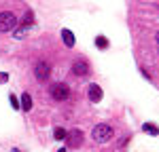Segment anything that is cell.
Returning a JSON list of instances; mask_svg holds the SVG:
<instances>
[{
  "mask_svg": "<svg viewBox=\"0 0 159 152\" xmlns=\"http://www.w3.org/2000/svg\"><path fill=\"white\" fill-rule=\"evenodd\" d=\"M49 93H51V97H53V99L64 101V99H68V97H70V87H68L66 82H55V85H51Z\"/></svg>",
  "mask_w": 159,
  "mask_h": 152,
  "instance_id": "6da1fadb",
  "label": "cell"
},
{
  "mask_svg": "<svg viewBox=\"0 0 159 152\" xmlns=\"http://www.w3.org/2000/svg\"><path fill=\"white\" fill-rule=\"evenodd\" d=\"M17 25V17L11 11H2L0 13V32H13Z\"/></svg>",
  "mask_w": 159,
  "mask_h": 152,
  "instance_id": "7a4b0ae2",
  "label": "cell"
},
{
  "mask_svg": "<svg viewBox=\"0 0 159 152\" xmlns=\"http://www.w3.org/2000/svg\"><path fill=\"white\" fill-rule=\"evenodd\" d=\"M91 137H93V141H98V144L108 141V139L112 137V127H108V125H98L93 131H91Z\"/></svg>",
  "mask_w": 159,
  "mask_h": 152,
  "instance_id": "3957f363",
  "label": "cell"
},
{
  "mask_svg": "<svg viewBox=\"0 0 159 152\" xmlns=\"http://www.w3.org/2000/svg\"><path fill=\"white\" fill-rule=\"evenodd\" d=\"M34 76H36L38 80H47V78L51 76V65H49V61L40 59V61L34 65Z\"/></svg>",
  "mask_w": 159,
  "mask_h": 152,
  "instance_id": "277c9868",
  "label": "cell"
},
{
  "mask_svg": "<svg viewBox=\"0 0 159 152\" xmlns=\"http://www.w3.org/2000/svg\"><path fill=\"white\" fill-rule=\"evenodd\" d=\"M83 144V133L79 131V129H74V131H70L68 135H66V146L68 148H79Z\"/></svg>",
  "mask_w": 159,
  "mask_h": 152,
  "instance_id": "5b68a950",
  "label": "cell"
},
{
  "mask_svg": "<svg viewBox=\"0 0 159 152\" xmlns=\"http://www.w3.org/2000/svg\"><path fill=\"white\" fill-rule=\"evenodd\" d=\"M72 72H74V76H79V78H83V76H89V63H87L85 59H79V61H74Z\"/></svg>",
  "mask_w": 159,
  "mask_h": 152,
  "instance_id": "8992f818",
  "label": "cell"
},
{
  "mask_svg": "<svg viewBox=\"0 0 159 152\" xmlns=\"http://www.w3.org/2000/svg\"><path fill=\"white\" fill-rule=\"evenodd\" d=\"M87 95H89V99L93 101V103H98V101L102 99V89H100L98 85H89V89H87Z\"/></svg>",
  "mask_w": 159,
  "mask_h": 152,
  "instance_id": "52a82bcc",
  "label": "cell"
},
{
  "mask_svg": "<svg viewBox=\"0 0 159 152\" xmlns=\"http://www.w3.org/2000/svg\"><path fill=\"white\" fill-rule=\"evenodd\" d=\"M61 40H64V44L66 47H74V42H76V38L70 30H61Z\"/></svg>",
  "mask_w": 159,
  "mask_h": 152,
  "instance_id": "ba28073f",
  "label": "cell"
},
{
  "mask_svg": "<svg viewBox=\"0 0 159 152\" xmlns=\"http://www.w3.org/2000/svg\"><path fill=\"white\" fill-rule=\"evenodd\" d=\"M21 25H24V30H25V27H32V25H34V13H32V11H25L24 19H21Z\"/></svg>",
  "mask_w": 159,
  "mask_h": 152,
  "instance_id": "9c48e42d",
  "label": "cell"
},
{
  "mask_svg": "<svg viewBox=\"0 0 159 152\" xmlns=\"http://www.w3.org/2000/svg\"><path fill=\"white\" fill-rule=\"evenodd\" d=\"M21 110H24V112H30V110H32V97H30L28 93L21 95Z\"/></svg>",
  "mask_w": 159,
  "mask_h": 152,
  "instance_id": "30bf717a",
  "label": "cell"
},
{
  "mask_svg": "<svg viewBox=\"0 0 159 152\" xmlns=\"http://www.w3.org/2000/svg\"><path fill=\"white\" fill-rule=\"evenodd\" d=\"M142 129L147 131L148 135H159V129L153 125V123H144V125H142Z\"/></svg>",
  "mask_w": 159,
  "mask_h": 152,
  "instance_id": "8fae6325",
  "label": "cell"
},
{
  "mask_svg": "<svg viewBox=\"0 0 159 152\" xmlns=\"http://www.w3.org/2000/svg\"><path fill=\"white\" fill-rule=\"evenodd\" d=\"M96 47H98V49H106V47H108L106 36H98V38H96Z\"/></svg>",
  "mask_w": 159,
  "mask_h": 152,
  "instance_id": "7c38bea8",
  "label": "cell"
},
{
  "mask_svg": "<svg viewBox=\"0 0 159 152\" xmlns=\"http://www.w3.org/2000/svg\"><path fill=\"white\" fill-rule=\"evenodd\" d=\"M66 135H68V133H66L61 127H57V129L53 131V137H55V139H66Z\"/></svg>",
  "mask_w": 159,
  "mask_h": 152,
  "instance_id": "4fadbf2b",
  "label": "cell"
},
{
  "mask_svg": "<svg viewBox=\"0 0 159 152\" xmlns=\"http://www.w3.org/2000/svg\"><path fill=\"white\" fill-rule=\"evenodd\" d=\"M9 99H11V106H13V108H15V110H19V108H21V106H19V101H17V97H15V95H11Z\"/></svg>",
  "mask_w": 159,
  "mask_h": 152,
  "instance_id": "5bb4252c",
  "label": "cell"
},
{
  "mask_svg": "<svg viewBox=\"0 0 159 152\" xmlns=\"http://www.w3.org/2000/svg\"><path fill=\"white\" fill-rule=\"evenodd\" d=\"M9 80V74L7 72H0V82H7Z\"/></svg>",
  "mask_w": 159,
  "mask_h": 152,
  "instance_id": "9a60e30c",
  "label": "cell"
},
{
  "mask_svg": "<svg viewBox=\"0 0 159 152\" xmlns=\"http://www.w3.org/2000/svg\"><path fill=\"white\" fill-rule=\"evenodd\" d=\"M25 30H15V38H24Z\"/></svg>",
  "mask_w": 159,
  "mask_h": 152,
  "instance_id": "2e32d148",
  "label": "cell"
},
{
  "mask_svg": "<svg viewBox=\"0 0 159 152\" xmlns=\"http://www.w3.org/2000/svg\"><path fill=\"white\" fill-rule=\"evenodd\" d=\"M155 40H157V42H159V32H157V34H155Z\"/></svg>",
  "mask_w": 159,
  "mask_h": 152,
  "instance_id": "e0dca14e",
  "label": "cell"
},
{
  "mask_svg": "<svg viewBox=\"0 0 159 152\" xmlns=\"http://www.w3.org/2000/svg\"><path fill=\"white\" fill-rule=\"evenodd\" d=\"M57 152H66V150H64V148H60V150H57Z\"/></svg>",
  "mask_w": 159,
  "mask_h": 152,
  "instance_id": "ac0fdd59",
  "label": "cell"
}]
</instances>
